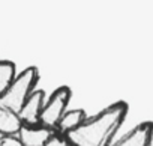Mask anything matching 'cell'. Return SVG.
<instances>
[{
  "label": "cell",
  "mask_w": 153,
  "mask_h": 146,
  "mask_svg": "<svg viewBox=\"0 0 153 146\" xmlns=\"http://www.w3.org/2000/svg\"><path fill=\"white\" fill-rule=\"evenodd\" d=\"M128 110L129 107L125 101H117L96 116L86 119L76 130L65 134V137L71 146H108L116 131L122 127Z\"/></svg>",
  "instance_id": "1"
},
{
  "label": "cell",
  "mask_w": 153,
  "mask_h": 146,
  "mask_svg": "<svg viewBox=\"0 0 153 146\" xmlns=\"http://www.w3.org/2000/svg\"><path fill=\"white\" fill-rule=\"evenodd\" d=\"M38 82H39V69L36 66L26 68L21 74L15 76L14 82L0 97V109L11 110L18 115L29 95L35 91Z\"/></svg>",
  "instance_id": "2"
},
{
  "label": "cell",
  "mask_w": 153,
  "mask_h": 146,
  "mask_svg": "<svg viewBox=\"0 0 153 146\" xmlns=\"http://www.w3.org/2000/svg\"><path fill=\"white\" fill-rule=\"evenodd\" d=\"M71 97H72V91L68 86L57 88L51 94L50 100L47 103H44L41 118H39V124L45 128H50V130L56 128L62 115L66 112V106L71 101Z\"/></svg>",
  "instance_id": "3"
},
{
  "label": "cell",
  "mask_w": 153,
  "mask_h": 146,
  "mask_svg": "<svg viewBox=\"0 0 153 146\" xmlns=\"http://www.w3.org/2000/svg\"><path fill=\"white\" fill-rule=\"evenodd\" d=\"M44 100H45L44 91H33L29 95L21 110L18 112V118L23 125H41L39 118L44 107Z\"/></svg>",
  "instance_id": "4"
},
{
  "label": "cell",
  "mask_w": 153,
  "mask_h": 146,
  "mask_svg": "<svg viewBox=\"0 0 153 146\" xmlns=\"http://www.w3.org/2000/svg\"><path fill=\"white\" fill-rule=\"evenodd\" d=\"M153 139V122H141L131 130L123 139L108 146H150Z\"/></svg>",
  "instance_id": "5"
},
{
  "label": "cell",
  "mask_w": 153,
  "mask_h": 146,
  "mask_svg": "<svg viewBox=\"0 0 153 146\" xmlns=\"http://www.w3.org/2000/svg\"><path fill=\"white\" fill-rule=\"evenodd\" d=\"M18 134L23 146H44L51 134V130L42 125H23Z\"/></svg>",
  "instance_id": "6"
},
{
  "label": "cell",
  "mask_w": 153,
  "mask_h": 146,
  "mask_svg": "<svg viewBox=\"0 0 153 146\" xmlns=\"http://www.w3.org/2000/svg\"><path fill=\"white\" fill-rule=\"evenodd\" d=\"M87 119V115L83 109H74V110H69V112H65L60 118V121L57 122L56 128L59 130L60 134H68L74 130L78 128L84 121Z\"/></svg>",
  "instance_id": "7"
},
{
  "label": "cell",
  "mask_w": 153,
  "mask_h": 146,
  "mask_svg": "<svg viewBox=\"0 0 153 146\" xmlns=\"http://www.w3.org/2000/svg\"><path fill=\"white\" fill-rule=\"evenodd\" d=\"M21 127H23V124L17 113H14L11 110L0 109V134H3V136L18 134Z\"/></svg>",
  "instance_id": "8"
},
{
  "label": "cell",
  "mask_w": 153,
  "mask_h": 146,
  "mask_svg": "<svg viewBox=\"0 0 153 146\" xmlns=\"http://www.w3.org/2000/svg\"><path fill=\"white\" fill-rule=\"evenodd\" d=\"M15 79V63L9 60H0V97L9 88Z\"/></svg>",
  "instance_id": "9"
},
{
  "label": "cell",
  "mask_w": 153,
  "mask_h": 146,
  "mask_svg": "<svg viewBox=\"0 0 153 146\" xmlns=\"http://www.w3.org/2000/svg\"><path fill=\"white\" fill-rule=\"evenodd\" d=\"M44 146H69V143H68V140H66V137L63 134L51 133Z\"/></svg>",
  "instance_id": "10"
},
{
  "label": "cell",
  "mask_w": 153,
  "mask_h": 146,
  "mask_svg": "<svg viewBox=\"0 0 153 146\" xmlns=\"http://www.w3.org/2000/svg\"><path fill=\"white\" fill-rule=\"evenodd\" d=\"M0 146H23V143L14 136H5L3 139H0Z\"/></svg>",
  "instance_id": "11"
}]
</instances>
